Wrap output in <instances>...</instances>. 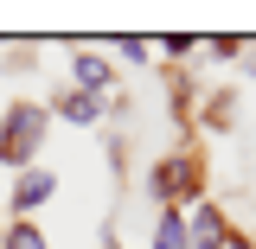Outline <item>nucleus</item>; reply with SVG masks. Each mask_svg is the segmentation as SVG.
I'll return each instance as SVG.
<instances>
[{"mask_svg": "<svg viewBox=\"0 0 256 249\" xmlns=\"http://www.w3.org/2000/svg\"><path fill=\"white\" fill-rule=\"evenodd\" d=\"M45 128H52V109H38V102H13L6 122H0V160L26 173L32 154L45 147Z\"/></svg>", "mask_w": 256, "mask_h": 249, "instance_id": "nucleus-1", "label": "nucleus"}, {"mask_svg": "<svg viewBox=\"0 0 256 249\" xmlns=\"http://www.w3.org/2000/svg\"><path fill=\"white\" fill-rule=\"evenodd\" d=\"M52 192H58V179H52L45 166H26V173H20V186H13V211L26 218V211H38Z\"/></svg>", "mask_w": 256, "mask_h": 249, "instance_id": "nucleus-2", "label": "nucleus"}, {"mask_svg": "<svg viewBox=\"0 0 256 249\" xmlns=\"http://www.w3.org/2000/svg\"><path fill=\"white\" fill-rule=\"evenodd\" d=\"M70 77L96 96V90H109V77H116V70H109V58H96V51H77V58H70Z\"/></svg>", "mask_w": 256, "mask_h": 249, "instance_id": "nucleus-3", "label": "nucleus"}, {"mask_svg": "<svg viewBox=\"0 0 256 249\" xmlns=\"http://www.w3.org/2000/svg\"><path fill=\"white\" fill-rule=\"evenodd\" d=\"M58 115H64V122H77V128H90L96 115H102V96H90V90H70V96H58Z\"/></svg>", "mask_w": 256, "mask_h": 249, "instance_id": "nucleus-4", "label": "nucleus"}, {"mask_svg": "<svg viewBox=\"0 0 256 249\" xmlns=\"http://www.w3.org/2000/svg\"><path fill=\"white\" fill-rule=\"evenodd\" d=\"M186 237H192L198 249H224V218L212 211V205H205V211H198V218L186 224Z\"/></svg>", "mask_w": 256, "mask_h": 249, "instance_id": "nucleus-5", "label": "nucleus"}, {"mask_svg": "<svg viewBox=\"0 0 256 249\" xmlns=\"http://www.w3.org/2000/svg\"><path fill=\"white\" fill-rule=\"evenodd\" d=\"M186 186H192V166H186V160H166V166L154 173V198H173V192H186Z\"/></svg>", "mask_w": 256, "mask_h": 249, "instance_id": "nucleus-6", "label": "nucleus"}, {"mask_svg": "<svg viewBox=\"0 0 256 249\" xmlns=\"http://www.w3.org/2000/svg\"><path fill=\"white\" fill-rule=\"evenodd\" d=\"M154 249H192V237H186V224H180V211H166V218H160Z\"/></svg>", "mask_w": 256, "mask_h": 249, "instance_id": "nucleus-7", "label": "nucleus"}, {"mask_svg": "<svg viewBox=\"0 0 256 249\" xmlns=\"http://www.w3.org/2000/svg\"><path fill=\"white\" fill-rule=\"evenodd\" d=\"M0 249H45V237H38V230H32L26 218H20L13 230H6V243H0Z\"/></svg>", "mask_w": 256, "mask_h": 249, "instance_id": "nucleus-8", "label": "nucleus"}, {"mask_svg": "<svg viewBox=\"0 0 256 249\" xmlns=\"http://www.w3.org/2000/svg\"><path fill=\"white\" fill-rule=\"evenodd\" d=\"M250 70H256V51H250Z\"/></svg>", "mask_w": 256, "mask_h": 249, "instance_id": "nucleus-9", "label": "nucleus"}]
</instances>
